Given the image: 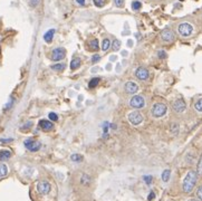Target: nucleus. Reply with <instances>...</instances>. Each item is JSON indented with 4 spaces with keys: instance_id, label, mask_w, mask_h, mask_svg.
Returning <instances> with one entry per match:
<instances>
[{
    "instance_id": "obj_1",
    "label": "nucleus",
    "mask_w": 202,
    "mask_h": 201,
    "mask_svg": "<svg viewBox=\"0 0 202 201\" xmlns=\"http://www.w3.org/2000/svg\"><path fill=\"white\" fill-rule=\"evenodd\" d=\"M197 180H198V173L195 171H189L186 177L183 180V184H182V188L183 191L185 193H190L195 187L197 183Z\"/></svg>"
},
{
    "instance_id": "obj_2",
    "label": "nucleus",
    "mask_w": 202,
    "mask_h": 201,
    "mask_svg": "<svg viewBox=\"0 0 202 201\" xmlns=\"http://www.w3.org/2000/svg\"><path fill=\"white\" fill-rule=\"evenodd\" d=\"M166 111H168V108H166L165 104H163V103H156V104H154L152 106L151 113L154 117H162V116L165 115Z\"/></svg>"
},
{
    "instance_id": "obj_3",
    "label": "nucleus",
    "mask_w": 202,
    "mask_h": 201,
    "mask_svg": "<svg viewBox=\"0 0 202 201\" xmlns=\"http://www.w3.org/2000/svg\"><path fill=\"white\" fill-rule=\"evenodd\" d=\"M24 144H25L26 149L31 151V152H37V151L40 150V148H42L40 142L36 141L35 139H27Z\"/></svg>"
},
{
    "instance_id": "obj_4",
    "label": "nucleus",
    "mask_w": 202,
    "mask_h": 201,
    "mask_svg": "<svg viewBox=\"0 0 202 201\" xmlns=\"http://www.w3.org/2000/svg\"><path fill=\"white\" fill-rule=\"evenodd\" d=\"M177 31H179V34L183 36V37H188L190 35L192 34V31H193V27L192 25H190L188 22H183L181 25L177 27Z\"/></svg>"
},
{
    "instance_id": "obj_5",
    "label": "nucleus",
    "mask_w": 202,
    "mask_h": 201,
    "mask_svg": "<svg viewBox=\"0 0 202 201\" xmlns=\"http://www.w3.org/2000/svg\"><path fill=\"white\" fill-rule=\"evenodd\" d=\"M65 56H66V49L63 47H58V48H55L54 50L51 51V60H54V62H58V60L64 59Z\"/></svg>"
},
{
    "instance_id": "obj_6",
    "label": "nucleus",
    "mask_w": 202,
    "mask_h": 201,
    "mask_svg": "<svg viewBox=\"0 0 202 201\" xmlns=\"http://www.w3.org/2000/svg\"><path fill=\"white\" fill-rule=\"evenodd\" d=\"M128 121L133 125H139L143 122V116L139 111H134L128 114Z\"/></svg>"
},
{
    "instance_id": "obj_7",
    "label": "nucleus",
    "mask_w": 202,
    "mask_h": 201,
    "mask_svg": "<svg viewBox=\"0 0 202 201\" xmlns=\"http://www.w3.org/2000/svg\"><path fill=\"white\" fill-rule=\"evenodd\" d=\"M130 104L132 107H134V108H142L144 106V104H145V101L142 96H140V95H134L130 101Z\"/></svg>"
},
{
    "instance_id": "obj_8",
    "label": "nucleus",
    "mask_w": 202,
    "mask_h": 201,
    "mask_svg": "<svg viewBox=\"0 0 202 201\" xmlns=\"http://www.w3.org/2000/svg\"><path fill=\"white\" fill-rule=\"evenodd\" d=\"M37 190L40 194H48L51 192V184L47 181H40L37 184Z\"/></svg>"
},
{
    "instance_id": "obj_9",
    "label": "nucleus",
    "mask_w": 202,
    "mask_h": 201,
    "mask_svg": "<svg viewBox=\"0 0 202 201\" xmlns=\"http://www.w3.org/2000/svg\"><path fill=\"white\" fill-rule=\"evenodd\" d=\"M124 88H125V92L128 93V94H136L139 92V86H137V84H135L134 82H127V83H125Z\"/></svg>"
},
{
    "instance_id": "obj_10",
    "label": "nucleus",
    "mask_w": 202,
    "mask_h": 201,
    "mask_svg": "<svg viewBox=\"0 0 202 201\" xmlns=\"http://www.w3.org/2000/svg\"><path fill=\"white\" fill-rule=\"evenodd\" d=\"M161 38L163 39L164 42H168V43H170V42H173V40H174L175 36H174V33H173L172 30L164 29L163 31H162V33H161Z\"/></svg>"
},
{
    "instance_id": "obj_11",
    "label": "nucleus",
    "mask_w": 202,
    "mask_h": 201,
    "mask_svg": "<svg viewBox=\"0 0 202 201\" xmlns=\"http://www.w3.org/2000/svg\"><path fill=\"white\" fill-rule=\"evenodd\" d=\"M135 76L137 77L141 81H145L149 78V70L144 67H139V68L135 70Z\"/></svg>"
},
{
    "instance_id": "obj_12",
    "label": "nucleus",
    "mask_w": 202,
    "mask_h": 201,
    "mask_svg": "<svg viewBox=\"0 0 202 201\" xmlns=\"http://www.w3.org/2000/svg\"><path fill=\"white\" fill-rule=\"evenodd\" d=\"M185 107V102L183 99H177L175 102L173 103V110L177 112V113H182V112H184Z\"/></svg>"
},
{
    "instance_id": "obj_13",
    "label": "nucleus",
    "mask_w": 202,
    "mask_h": 201,
    "mask_svg": "<svg viewBox=\"0 0 202 201\" xmlns=\"http://www.w3.org/2000/svg\"><path fill=\"white\" fill-rule=\"evenodd\" d=\"M38 126L42 128V131L48 132V131L53 130V128H54V124L51 123V121H48V120H40V121H39V123H38Z\"/></svg>"
},
{
    "instance_id": "obj_14",
    "label": "nucleus",
    "mask_w": 202,
    "mask_h": 201,
    "mask_svg": "<svg viewBox=\"0 0 202 201\" xmlns=\"http://www.w3.org/2000/svg\"><path fill=\"white\" fill-rule=\"evenodd\" d=\"M54 35H55V29H49L46 34L44 35V40L48 44L51 43V40L54 38Z\"/></svg>"
},
{
    "instance_id": "obj_15",
    "label": "nucleus",
    "mask_w": 202,
    "mask_h": 201,
    "mask_svg": "<svg viewBox=\"0 0 202 201\" xmlns=\"http://www.w3.org/2000/svg\"><path fill=\"white\" fill-rule=\"evenodd\" d=\"M11 156V152L9 150H1L0 151V161H6Z\"/></svg>"
},
{
    "instance_id": "obj_16",
    "label": "nucleus",
    "mask_w": 202,
    "mask_h": 201,
    "mask_svg": "<svg viewBox=\"0 0 202 201\" xmlns=\"http://www.w3.org/2000/svg\"><path fill=\"white\" fill-rule=\"evenodd\" d=\"M80 63H82V62H80L79 58H78V57H75V58L72 60V63H71V68H72L73 70L77 69L80 66Z\"/></svg>"
},
{
    "instance_id": "obj_17",
    "label": "nucleus",
    "mask_w": 202,
    "mask_h": 201,
    "mask_svg": "<svg viewBox=\"0 0 202 201\" xmlns=\"http://www.w3.org/2000/svg\"><path fill=\"white\" fill-rule=\"evenodd\" d=\"M101 82V78L100 77H94L93 79H91L88 83V87L89 88H95L97 85H98V83Z\"/></svg>"
},
{
    "instance_id": "obj_18",
    "label": "nucleus",
    "mask_w": 202,
    "mask_h": 201,
    "mask_svg": "<svg viewBox=\"0 0 202 201\" xmlns=\"http://www.w3.org/2000/svg\"><path fill=\"white\" fill-rule=\"evenodd\" d=\"M51 69H54L56 72H63L65 69V64H55L51 65Z\"/></svg>"
},
{
    "instance_id": "obj_19",
    "label": "nucleus",
    "mask_w": 202,
    "mask_h": 201,
    "mask_svg": "<svg viewBox=\"0 0 202 201\" xmlns=\"http://www.w3.org/2000/svg\"><path fill=\"white\" fill-rule=\"evenodd\" d=\"M8 173V168L6 164H0V177H4L7 176Z\"/></svg>"
},
{
    "instance_id": "obj_20",
    "label": "nucleus",
    "mask_w": 202,
    "mask_h": 201,
    "mask_svg": "<svg viewBox=\"0 0 202 201\" xmlns=\"http://www.w3.org/2000/svg\"><path fill=\"white\" fill-rule=\"evenodd\" d=\"M170 176H171V171L170 170H164L162 172V180L164 182H168L169 179H170Z\"/></svg>"
},
{
    "instance_id": "obj_21",
    "label": "nucleus",
    "mask_w": 202,
    "mask_h": 201,
    "mask_svg": "<svg viewBox=\"0 0 202 201\" xmlns=\"http://www.w3.org/2000/svg\"><path fill=\"white\" fill-rule=\"evenodd\" d=\"M110 46H111V42L108 40V39H104L103 40V43H102V49L104 51H106L108 48H110Z\"/></svg>"
},
{
    "instance_id": "obj_22",
    "label": "nucleus",
    "mask_w": 202,
    "mask_h": 201,
    "mask_svg": "<svg viewBox=\"0 0 202 201\" xmlns=\"http://www.w3.org/2000/svg\"><path fill=\"white\" fill-rule=\"evenodd\" d=\"M89 47L92 48L93 50H97L98 49V42H97V39H93L89 42Z\"/></svg>"
},
{
    "instance_id": "obj_23",
    "label": "nucleus",
    "mask_w": 202,
    "mask_h": 201,
    "mask_svg": "<svg viewBox=\"0 0 202 201\" xmlns=\"http://www.w3.org/2000/svg\"><path fill=\"white\" fill-rule=\"evenodd\" d=\"M71 159H72V161H74V162H82L83 161V156L80 155V154H73L72 156H71Z\"/></svg>"
},
{
    "instance_id": "obj_24",
    "label": "nucleus",
    "mask_w": 202,
    "mask_h": 201,
    "mask_svg": "<svg viewBox=\"0 0 202 201\" xmlns=\"http://www.w3.org/2000/svg\"><path fill=\"white\" fill-rule=\"evenodd\" d=\"M194 107H195V110L199 112H202V99H199L195 104H194Z\"/></svg>"
},
{
    "instance_id": "obj_25",
    "label": "nucleus",
    "mask_w": 202,
    "mask_h": 201,
    "mask_svg": "<svg viewBox=\"0 0 202 201\" xmlns=\"http://www.w3.org/2000/svg\"><path fill=\"white\" fill-rule=\"evenodd\" d=\"M141 7H142V4L140 1H133L132 2V9L133 10H139V9H141Z\"/></svg>"
},
{
    "instance_id": "obj_26",
    "label": "nucleus",
    "mask_w": 202,
    "mask_h": 201,
    "mask_svg": "<svg viewBox=\"0 0 202 201\" xmlns=\"http://www.w3.org/2000/svg\"><path fill=\"white\" fill-rule=\"evenodd\" d=\"M197 173H198L199 176H202V154H201V156H200V160H199L198 169H197Z\"/></svg>"
},
{
    "instance_id": "obj_27",
    "label": "nucleus",
    "mask_w": 202,
    "mask_h": 201,
    "mask_svg": "<svg viewBox=\"0 0 202 201\" xmlns=\"http://www.w3.org/2000/svg\"><path fill=\"white\" fill-rule=\"evenodd\" d=\"M105 4L106 0H94V4L96 7H103V6H105Z\"/></svg>"
},
{
    "instance_id": "obj_28",
    "label": "nucleus",
    "mask_w": 202,
    "mask_h": 201,
    "mask_svg": "<svg viewBox=\"0 0 202 201\" xmlns=\"http://www.w3.org/2000/svg\"><path fill=\"white\" fill-rule=\"evenodd\" d=\"M120 46H121V43H120V40L115 39V40L113 42V45H112V47H113V50H118V49H120Z\"/></svg>"
},
{
    "instance_id": "obj_29",
    "label": "nucleus",
    "mask_w": 202,
    "mask_h": 201,
    "mask_svg": "<svg viewBox=\"0 0 202 201\" xmlns=\"http://www.w3.org/2000/svg\"><path fill=\"white\" fill-rule=\"evenodd\" d=\"M89 181H91V178L87 174H84V176L82 177V183L83 184H88Z\"/></svg>"
},
{
    "instance_id": "obj_30",
    "label": "nucleus",
    "mask_w": 202,
    "mask_h": 201,
    "mask_svg": "<svg viewBox=\"0 0 202 201\" xmlns=\"http://www.w3.org/2000/svg\"><path fill=\"white\" fill-rule=\"evenodd\" d=\"M48 117H49L51 121H57V120H58V115H57L56 113H54V112H51V113H49V115H48Z\"/></svg>"
},
{
    "instance_id": "obj_31",
    "label": "nucleus",
    "mask_w": 202,
    "mask_h": 201,
    "mask_svg": "<svg viewBox=\"0 0 202 201\" xmlns=\"http://www.w3.org/2000/svg\"><path fill=\"white\" fill-rule=\"evenodd\" d=\"M39 2H40V0H29V4H30V6H31L33 8L37 7L38 4H39Z\"/></svg>"
},
{
    "instance_id": "obj_32",
    "label": "nucleus",
    "mask_w": 202,
    "mask_h": 201,
    "mask_svg": "<svg viewBox=\"0 0 202 201\" xmlns=\"http://www.w3.org/2000/svg\"><path fill=\"white\" fill-rule=\"evenodd\" d=\"M152 180H153V178H152L151 176H145V177H144V181H145V183H146V184H151L152 183Z\"/></svg>"
},
{
    "instance_id": "obj_33",
    "label": "nucleus",
    "mask_w": 202,
    "mask_h": 201,
    "mask_svg": "<svg viewBox=\"0 0 202 201\" xmlns=\"http://www.w3.org/2000/svg\"><path fill=\"white\" fill-rule=\"evenodd\" d=\"M114 2L117 7H121V8L124 7V0H114Z\"/></svg>"
},
{
    "instance_id": "obj_34",
    "label": "nucleus",
    "mask_w": 202,
    "mask_h": 201,
    "mask_svg": "<svg viewBox=\"0 0 202 201\" xmlns=\"http://www.w3.org/2000/svg\"><path fill=\"white\" fill-rule=\"evenodd\" d=\"M197 196H198V198L200 199V200L202 201V185H200L198 188V191H197Z\"/></svg>"
},
{
    "instance_id": "obj_35",
    "label": "nucleus",
    "mask_w": 202,
    "mask_h": 201,
    "mask_svg": "<svg viewBox=\"0 0 202 201\" xmlns=\"http://www.w3.org/2000/svg\"><path fill=\"white\" fill-rule=\"evenodd\" d=\"M100 59H101V56L97 55V54H96V55H94L92 57V63H97V62H98Z\"/></svg>"
},
{
    "instance_id": "obj_36",
    "label": "nucleus",
    "mask_w": 202,
    "mask_h": 201,
    "mask_svg": "<svg viewBox=\"0 0 202 201\" xmlns=\"http://www.w3.org/2000/svg\"><path fill=\"white\" fill-rule=\"evenodd\" d=\"M13 99H10V101H9L8 104H7L6 106H4V110H6V111H7V110H9L10 107L13 106Z\"/></svg>"
},
{
    "instance_id": "obj_37",
    "label": "nucleus",
    "mask_w": 202,
    "mask_h": 201,
    "mask_svg": "<svg viewBox=\"0 0 202 201\" xmlns=\"http://www.w3.org/2000/svg\"><path fill=\"white\" fill-rule=\"evenodd\" d=\"M157 55H159V57H160V58H165V57H166V53H165V51H163V50H160Z\"/></svg>"
},
{
    "instance_id": "obj_38",
    "label": "nucleus",
    "mask_w": 202,
    "mask_h": 201,
    "mask_svg": "<svg viewBox=\"0 0 202 201\" xmlns=\"http://www.w3.org/2000/svg\"><path fill=\"white\" fill-rule=\"evenodd\" d=\"M154 198H155V193L153 192V191H151V192H150V194H149V198H147V199L151 201V200H153Z\"/></svg>"
},
{
    "instance_id": "obj_39",
    "label": "nucleus",
    "mask_w": 202,
    "mask_h": 201,
    "mask_svg": "<svg viewBox=\"0 0 202 201\" xmlns=\"http://www.w3.org/2000/svg\"><path fill=\"white\" fill-rule=\"evenodd\" d=\"M31 125H33V123H31V122H28L27 124H25V125H24V126H22V128H21V130H25V128H28V126H31Z\"/></svg>"
},
{
    "instance_id": "obj_40",
    "label": "nucleus",
    "mask_w": 202,
    "mask_h": 201,
    "mask_svg": "<svg viewBox=\"0 0 202 201\" xmlns=\"http://www.w3.org/2000/svg\"><path fill=\"white\" fill-rule=\"evenodd\" d=\"M13 139H0V142H4V143H7V142H11Z\"/></svg>"
},
{
    "instance_id": "obj_41",
    "label": "nucleus",
    "mask_w": 202,
    "mask_h": 201,
    "mask_svg": "<svg viewBox=\"0 0 202 201\" xmlns=\"http://www.w3.org/2000/svg\"><path fill=\"white\" fill-rule=\"evenodd\" d=\"M76 2H77V4H82V6H83V4H85V0H76Z\"/></svg>"
},
{
    "instance_id": "obj_42",
    "label": "nucleus",
    "mask_w": 202,
    "mask_h": 201,
    "mask_svg": "<svg viewBox=\"0 0 202 201\" xmlns=\"http://www.w3.org/2000/svg\"><path fill=\"white\" fill-rule=\"evenodd\" d=\"M189 201H198V200H195V199H190Z\"/></svg>"
}]
</instances>
